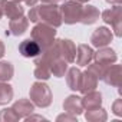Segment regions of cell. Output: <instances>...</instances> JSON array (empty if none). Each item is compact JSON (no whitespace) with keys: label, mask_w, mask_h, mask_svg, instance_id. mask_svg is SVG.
Wrapping results in <instances>:
<instances>
[{"label":"cell","mask_w":122,"mask_h":122,"mask_svg":"<svg viewBox=\"0 0 122 122\" xmlns=\"http://www.w3.org/2000/svg\"><path fill=\"white\" fill-rule=\"evenodd\" d=\"M5 52H6V47H5V43L0 40V59L5 56Z\"/></svg>","instance_id":"obj_30"},{"label":"cell","mask_w":122,"mask_h":122,"mask_svg":"<svg viewBox=\"0 0 122 122\" xmlns=\"http://www.w3.org/2000/svg\"><path fill=\"white\" fill-rule=\"evenodd\" d=\"M12 109L16 112V115L19 116V119H25L26 116H29L30 113H33L35 111V105L32 101L29 99H19L13 103Z\"/></svg>","instance_id":"obj_13"},{"label":"cell","mask_w":122,"mask_h":122,"mask_svg":"<svg viewBox=\"0 0 122 122\" xmlns=\"http://www.w3.org/2000/svg\"><path fill=\"white\" fill-rule=\"evenodd\" d=\"M66 83L69 86V89L72 91H79L81 86V79H82V72L78 68H71L66 71Z\"/></svg>","instance_id":"obj_20"},{"label":"cell","mask_w":122,"mask_h":122,"mask_svg":"<svg viewBox=\"0 0 122 122\" xmlns=\"http://www.w3.org/2000/svg\"><path fill=\"white\" fill-rule=\"evenodd\" d=\"M85 119L88 122H105L108 119V113H106V111L102 106L93 108V109H86Z\"/></svg>","instance_id":"obj_21"},{"label":"cell","mask_w":122,"mask_h":122,"mask_svg":"<svg viewBox=\"0 0 122 122\" xmlns=\"http://www.w3.org/2000/svg\"><path fill=\"white\" fill-rule=\"evenodd\" d=\"M82 105H83V109H93V108H99V106L102 105V95H101V92L91 91V92L83 93Z\"/></svg>","instance_id":"obj_17"},{"label":"cell","mask_w":122,"mask_h":122,"mask_svg":"<svg viewBox=\"0 0 122 122\" xmlns=\"http://www.w3.org/2000/svg\"><path fill=\"white\" fill-rule=\"evenodd\" d=\"M5 15H3V0H0V19H2Z\"/></svg>","instance_id":"obj_33"},{"label":"cell","mask_w":122,"mask_h":122,"mask_svg":"<svg viewBox=\"0 0 122 122\" xmlns=\"http://www.w3.org/2000/svg\"><path fill=\"white\" fill-rule=\"evenodd\" d=\"M29 96H30V101L33 102V105L39 106V108H47V106H50V103L53 101L50 88L46 83H43L42 81H37L30 86Z\"/></svg>","instance_id":"obj_3"},{"label":"cell","mask_w":122,"mask_h":122,"mask_svg":"<svg viewBox=\"0 0 122 122\" xmlns=\"http://www.w3.org/2000/svg\"><path fill=\"white\" fill-rule=\"evenodd\" d=\"M15 2H19V3H20V2H23V0H15Z\"/></svg>","instance_id":"obj_36"},{"label":"cell","mask_w":122,"mask_h":122,"mask_svg":"<svg viewBox=\"0 0 122 122\" xmlns=\"http://www.w3.org/2000/svg\"><path fill=\"white\" fill-rule=\"evenodd\" d=\"M112 112L116 116H122V99H116L112 105Z\"/></svg>","instance_id":"obj_27"},{"label":"cell","mask_w":122,"mask_h":122,"mask_svg":"<svg viewBox=\"0 0 122 122\" xmlns=\"http://www.w3.org/2000/svg\"><path fill=\"white\" fill-rule=\"evenodd\" d=\"M108 3H111V5H121L122 3V0H106Z\"/></svg>","instance_id":"obj_32"},{"label":"cell","mask_w":122,"mask_h":122,"mask_svg":"<svg viewBox=\"0 0 122 122\" xmlns=\"http://www.w3.org/2000/svg\"><path fill=\"white\" fill-rule=\"evenodd\" d=\"M25 121H26V122H30V121H47V119H46L45 116H42V115H32V113H30L29 116L25 118Z\"/></svg>","instance_id":"obj_29"},{"label":"cell","mask_w":122,"mask_h":122,"mask_svg":"<svg viewBox=\"0 0 122 122\" xmlns=\"http://www.w3.org/2000/svg\"><path fill=\"white\" fill-rule=\"evenodd\" d=\"M102 81L106 83V85H111V86H115V88H119L121 86V82H122V66L121 65H109L103 73V78Z\"/></svg>","instance_id":"obj_7"},{"label":"cell","mask_w":122,"mask_h":122,"mask_svg":"<svg viewBox=\"0 0 122 122\" xmlns=\"http://www.w3.org/2000/svg\"><path fill=\"white\" fill-rule=\"evenodd\" d=\"M59 47H60V57H63L68 63H73L76 56L75 43L71 39H59Z\"/></svg>","instance_id":"obj_9"},{"label":"cell","mask_w":122,"mask_h":122,"mask_svg":"<svg viewBox=\"0 0 122 122\" xmlns=\"http://www.w3.org/2000/svg\"><path fill=\"white\" fill-rule=\"evenodd\" d=\"M56 121H69V122H78V119H76V116L75 115H72V113H68V112H65V113H62V115H59L57 118H56Z\"/></svg>","instance_id":"obj_28"},{"label":"cell","mask_w":122,"mask_h":122,"mask_svg":"<svg viewBox=\"0 0 122 122\" xmlns=\"http://www.w3.org/2000/svg\"><path fill=\"white\" fill-rule=\"evenodd\" d=\"M63 109H65V112L72 113L75 116L83 113L85 109H83V105H82V98L78 96V95H69L63 102Z\"/></svg>","instance_id":"obj_11"},{"label":"cell","mask_w":122,"mask_h":122,"mask_svg":"<svg viewBox=\"0 0 122 122\" xmlns=\"http://www.w3.org/2000/svg\"><path fill=\"white\" fill-rule=\"evenodd\" d=\"M19 52L23 57H36L42 49L33 39H26L19 45Z\"/></svg>","instance_id":"obj_14"},{"label":"cell","mask_w":122,"mask_h":122,"mask_svg":"<svg viewBox=\"0 0 122 122\" xmlns=\"http://www.w3.org/2000/svg\"><path fill=\"white\" fill-rule=\"evenodd\" d=\"M19 121V116L12 108H6L3 111H0V122H15Z\"/></svg>","instance_id":"obj_26"},{"label":"cell","mask_w":122,"mask_h":122,"mask_svg":"<svg viewBox=\"0 0 122 122\" xmlns=\"http://www.w3.org/2000/svg\"><path fill=\"white\" fill-rule=\"evenodd\" d=\"M98 78L91 73L88 69L85 72H82V79H81V86H79V91L82 93H86V92H91V91H95L98 88Z\"/></svg>","instance_id":"obj_16"},{"label":"cell","mask_w":122,"mask_h":122,"mask_svg":"<svg viewBox=\"0 0 122 122\" xmlns=\"http://www.w3.org/2000/svg\"><path fill=\"white\" fill-rule=\"evenodd\" d=\"M27 19L33 23H46L56 29L63 23L59 6H56V3H43L40 6H32Z\"/></svg>","instance_id":"obj_1"},{"label":"cell","mask_w":122,"mask_h":122,"mask_svg":"<svg viewBox=\"0 0 122 122\" xmlns=\"http://www.w3.org/2000/svg\"><path fill=\"white\" fill-rule=\"evenodd\" d=\"M93 59L95 62H99L102 65H112L118 60V56L113 49L103 46V47H98V52L93 53Z\"/></svg>","instance_id":"obj_8"},{"label":"cell","mask_w":122,"mask_h":122,"mask_svg":"<svg viewBox=\"0 0 122 122\" xmlns=\"http://www.w3.org/2000/svg\"><path fill=\"white\" fill-rule=\"evenodd\" d=\"M109 65H102V63H99V62H91L89 65H88V71L91 72V73H93L98 79H102L103 78V73H105V71H106V68H108Z\"/></svg>","instance_id":"obj_25"},{"label":"cell","mask_w":122,"mask_h":122,"mask_svg":"<svg viewBox=\"0 0 122 122\" xmlns=\"http://www.w3.org/2000/svg\"><path fill=\"white\" fill-rule=\"evenodd\" d=\"M33 59H35V65H36L35 72H33L35 78H36L37 81H47V79L52 76V72H50V63H47V62H45V60L39 59L37 56L33 57Z\"/></svg>","instance_id":"obj_15"},{"label":"cell","mask_w":122,"mask_h":122,"mask_svg":"<svg viewBox=\"0 0 122 122\" xmlns=\"http://www.w3.org/2000/svg\"><path fill=\"white\" fill-rule=\"evenodd\" d=\"M43 3H57V2H63V0H42Z\"/></svg>","instance_id":"obj_34"},{"label":"cell","mask_w":122,"mask_h":122,"mask_svg":"<svg viewBox=\"0 0 122 122\" xmlns=\"http://www.w3.org/2000/svg\"><path fill=\"white\" fill-rule=\"evenodd\" d=\"M3 15L7 16L10 20L22 17L25 15V9L19 2L15 0H3Z\"/></svg>","instance_id":"obj_12"},{"label":"cell","mask_w":122,"mask_h":122,"mask_svg":"<svg viewBox=\"0 0 122 122\" xmlns=\"http://www.w3.org/2000/svg\"><path fill=\"white\" fill-rule=\"evenodd\" d=\"M98 19H99V10H98V7H95L92 5L83 6L82 16H81V23H83V25H93Z\"/></svg>","instance_id":"obj_19"},{"label":"cell","mask_w":122,"mask_h":122,"mask_svg":"<svg viewBox=\"0 0 122 122\" xmlns=\"http://www.w3.org/2000/svg\"><path fill=\"white\" fill-rule=\"evenodd\" d=\"M102 20L112 26L113 35L116 37L122 36V7H121V5H115L113 7L103 10Z\"/></svg>","instance_id":"obj_5"},{"label":"cell","mask_w":122,"mask_h":122,"mask_svg":"<svg viewBox=\"0 0 122 122\" xmlns=\"http://www.w3.org/2000/svg\"><path fill=\"white\" fill-rule=\"evenodd\" d=\"M66 71H68V62L63 57H56L55 60H52V63H50V72H52L53 76L62 78V76H65Z\"/></svg>","instance_id":"obj_22"},{"label":"cell","mask_w":122,"mask_h":122,"mask_svg":"<svg viewBox=\"0 0 122 122\" xmlns=\"http://www.w3.org/2000/svg\"><path fill=\"white\" fill-rule=\"evenodd\" d=\"M93 49L85 43L79 45L76 49V56H75V62L81 66H88L92 60H93Z\"/></svg>","instance_id":"obj_10"},{"label":"cell","mask_w":122,"mask_h":122,"mask_svg":"<svg viewBox=\"0 0 122 122\" xmlns=\"http://www.w3.org/2000/svg\"><path fill=\"white\" fill-rule=\"evenodd\" d=\"M23 2H25L27 6H30V7H32V6H35V5L39 2V0H23Z\"/></svg>","instance_id":"obj_31"},{"label":"cell","mask_w":122,"mask_h":122,"mask_svg":"<svg viewBox=\"0 0 122 122\" xmlns=\"http://www.w3.org/2000/svg\"><path fill=\"white\" fill-rule=\"evenodd\" d=\"M112 39H113V33L111 32V29L101 26V27L95 29V32L92 33L91 43L95 47H103V46H108L112 42Z\"/></svg>","instance_id":"obj_6"},{"label":"cell","mask_w":122,"mask_h":122,"mask_svg":"<svg viewBox=\"0 0 122 122\" xmlns=\"http://www.w3.org/2000/svg\"><path fill=\"white\" fill-rule=\"evenodd\" d=\"M75 2H79V3H88L89 0H75Z\"/></svg>","instance_id":"obj_35"},{"label":"cell","mask_w":122,"mask_h":122,"mask_svg":"<svg viewBox=\"0 0 122 122\" xmlns=\"http://www.w3.org/2000/svg\"><path fill=\"white\" fill-rule=\"evenodd\" d=\"M27 27H29V19H26L25 16L17 17V19H12L10 23H9V30L15 36L23 35L27 30Z\"/></svg>","instance_id":"obj_18"},{"label":"cell","mask_w":122,"mask_h":122,"mask_svg":"<svg viewBox=\"0 0 122 122\" xmlns=\"http://www.w3.org/2000/svg\"><path fill=\"white\" fill-rule=\"evenodd\" d=\"M13 99V88L7 82H0V105H7Z\"/></svg>","instance_id":"obj_23"},{"label":"cell","mask_w":122,"mask_h":122,"mask_svg":"<svg viewBox=\"0 0 122 122\" xmlns=\"http://www.w3.org/2000/svg\"><path fill=\"white\" fill-rule=\"evenodd\" d=\"M15 69L10 62H0V82H9L13 78Z\"/></svg>","instance_id":"obj_24"},{"label":"cell","mask_w":122,"mask_h":122,"mask_svg":"<svg viewBox=\"0 0 122 122\" xmlns=\"http://www.w3.org/2000/svg\"><path fill=\"white\" fill-rule=\"evenodd\" d=\"M82 9H83L82 3L75 2V0H66V2H63L62 6H59L62 22H65L66 25H75V23L81 22Z\"/></svg>","instance_id":"obj_4"},{"label":"cell","mask_w":122,"mask_h":122,"mask_svg":"<svg viewBox=\"0 0 122 122\" xmlns=\"http://www.w3.org/2000/svg\"><path fill=\"white\" fill-rule=\"evenodd\" d=\"M32 39L40 46V49H46L47 46H50L55 39H56V27L49 26L46 23H36V26L32 29L30 32Z\"/></svg>","instance_id":"obj_2"}]
</instances>
